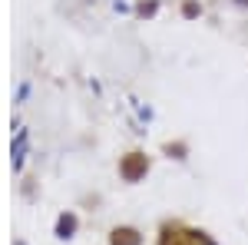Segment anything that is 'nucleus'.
Instances as JSON below:
<instances>
[{"instance_id":"20e7f679","label":"nucleus","mask_w":248,"mask_h":245,"mask_svg":"<svg viewBox=\"0 0 248 245\" xmlns=\"http://www.w3.org/2000/svg\"><path fill=\"white\" fill-rule=\"evenodd\" d=\"M60 235H63V239H66V235H70V232H73V229H77V219H73V215H63V219H60Z\"/></svg>"},{"instance_id":"f03ea898","label":"nucleus","mask_w":248,"mask_h":245,"mask_svg":"<svg viewBox=\"0 0 248 245\" xmlns=\"http://www.w3.org/2000/svg\"><path fill=\"white\" fill-rule=\"evenodd\" d=\"M142 239H139V232H133V229H116L113 232V245H139Z\"/></svg>"},{"instance_id":"f257e3e1","label":"nucleus","mask_w":248,"mask_h":245,"mask_svg":"<svg viewBox=\"0 0 248 245\" xmlns=\"http://www.w3.org/2000/svg\"><path fill=\"white\" fill-rule=\"evenodd\" d=\"M142 172H146V156H139V152H133V156H129V159L123 163V176H126V179L133 182V179H139Z\"/></svg>"},{"instance_id":"7ed1b4c3","label":"nucleus","mask_w":248,"mask_h":245,"mask_svg":"<svg viewBox=\"0 0 248 245\" xmlns=\"http://www.w3.org/2000/svg\"><path fill=\"white\" fill-rule=\"evenodd\" d=\"M23 146H27V132L20 130L17 132V143H14V166H20V163H23Z\"/></svg>"}]
</instances>
